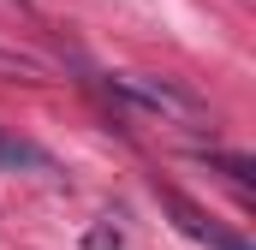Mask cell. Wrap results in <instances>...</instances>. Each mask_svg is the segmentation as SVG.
<instances>
[{"label":"cell","mask_w":256,"mask_h":250,"mask_svg":"<svg viewBox=\"0 0 256 250\" xmlns=\"http://www.w3.org/2000/svg\"><path fill=\"white\" fill-rule=\"evenodd\" d=\"M114 90L126 102H137V108H149V114H173V120H196L202 114V102H196L191 90H179L167 78H137V72H126V78H114Z\"/></svg>","instance_id":"6da1fadb"},{"label":"cell","mask_w":256,"mask_h":250,"mask_svg":"<svg viewBox=\"0 0 256 250\" xmlns=\"http://www.w3.org/2000/svg\"><path fill=\"white\" fill-rule=\"evenodd\" d=\"M161 208L173 214V226H179L185 238H196V244H208V250H250L244 238H238V232H226V226H214V220H208V214H202L196 202H185L179 190H161Z\"/></svg>","instance_id":"7a4b0ae2"},{"label":"cell","mask_w":256,"mask_h":250,"mask_svg":"<svg viewBox=\"0 0 256 250\" xmlns=\"http://www.w3.org/2000/svg\"><path fill=\"white\" fill-rule=\"evenodd\" d=\"M0 167H6V173H48L54 161H48V149H36L30 137H12V131L0 125Z\"/></svg>","instance_id":"3957f363"},{"label":"cell","mask_w":256,"mask_h":250,"mask_svg":"<svg viewBox=\"0 0 256 250\" xmlns=\"http://www.w3.org/2000/svg\"><path fill=\"white\" fill-rule=\"evenodd\" d=\"M120 244H126V238H120V226H114V220H96V226L84 232V250H120Z\"/></svg>","instance_id":"277c9868"}]
</instances>
